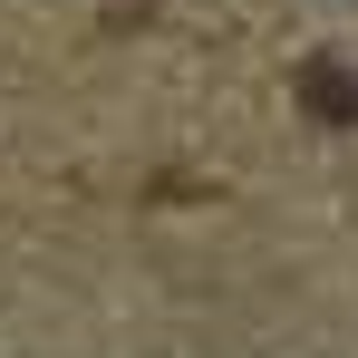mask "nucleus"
<instances>
[{
    "instance_id": "nucleus-1",
    "label": "nucleus",
    "mask_w": 358,
    "mask_h": 358,
    "mask_svg": "<svg viewBox=\"0 0 358 358\" xmlns=\"http://www.w3.org/2000/svg\"><path fill=\"white\" fill-rule=\"evenodd\" d=\"M300 97H310V117H329V126L358 117V78L339 59H310V68H300Z\"/></svg>"
}]
</instances>
